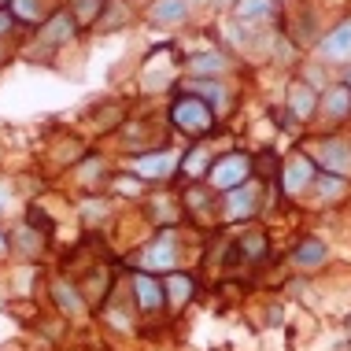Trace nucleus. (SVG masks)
<instances>
[{
    "mask_svg": "<svg viewBox=\"0 0 351 351\" xmlns=\"http://www.w3.org/2000/svg\"><path fill=\"white\" fill-rule=\"evenodd\" d=\"M307 152L315 159L318 170H329V174H344L351 178V145L340 137H318V141H307Z\"/></svg>",
    "mask_w": 351,
    "mask_h": 351,
    "instance_id": "6",
    "label": "nucleus"
},
{
    "mask_svg": "<svg viewBox=\"0 0 351 351\" xmlns=\"http://www.w3.org/2000/svg\"><path fill=\"white\" fill-rule=\"evenodd\" d=\"M285 108H289V115H296V122H307L318 115V93L315 85L307 78H296L289 85V97H285Z\"/></svg>",
    "mask_w": 351,
    "mask_h": 351,
    "instance_id": "13",
    "label": "nucleus"
},
{
    "mask_svg": "<svg viewBox=\"0 0 351 351\" xmlns=\"http://www.w3.org/2000/svg\"><path fill=\"white\" fill-rule=\"evenodd\" d=\"M218 215H222L226 222H248V218H255L259 215V185L244 182V185L230 189V193H222Z\"/></svg>",
    "mask_w": 351,
    "mask_h": 351,
    "instance_id": "7",
    "label": "nucleus"
},
{
    "mask_svg": "<svg viewBox=\"0 0 351 351\" xmlns=\"http://www.w3.org/2000/svg\"><path fill=\"white\" fill-rule=\"evenodd\" d=\"M0 255H12V241H8V230L0 226Z\"/></svg>",
    "mask_w": 351,
    "mask_h": 351,
    "instance_id": "29",
    "label": "nucleus"
},
{
    "mask_svg": "<svg viewBox=\"0 0 351 351\" xmlns=\"http://www.w3.org/2000/svg\"><path fill=\"white\" fill-rule=\"evenodd\" d=\"M270 255V233L267 230H241L233 241V259L248 263V267H255V263H267Z\"/></svg>",
    "mask_w": 351,
    "mask_h": 351,
    "instance_id": "11",
    "label": "nucleus"
},
{
    "mask_svg": "<svg viewBox=\"0 0 351 351\" xmlns=\"http://www.w3.org/2000/svg\"><path fill=\"white\" fill-rule=\"evenodd\" d=\"M130 296H134V307L141 315H159V311H167L163 281H159L156 274L134 270V278H130Z\"/></svg>",
    "mask_w": 351,
    "mask_h": 351,
    "instance_id": "9",
    "label": "nucleus"
},
{
    "mask_svg": "<svg viewBox=\"0 0 351 351\" xmlns=\"http://www.w3.org/2000/svg\"><path fill=\"white\" fill-rule=\"evenodd\" d=\"M252 178H255V156L252 152H226V156H218L211 163L204 185L222 196V193H230V189H237V185L252 182Z\"/></svg>",
    "mask_w": 351,
    "mask_h": 351,
    "instance_id": "2",
    "label": "nucleus"
},
{
    "mask_svg": "<svg viewBox=\"0 0 351 351\" xmlns=\"http://www.w3.org/2000/svg\"><path fill=\"white\" fill-rule=\"evenodd\" d=\"M15 23H19V19L8 12V8H0V37H12L15 34Z\"/></svg>",
    "mask_w": 351,
    "mask_h": 351,
    "instance_id": "28",
    "label": "nucleus"
},
{
    "mask_svg": "<svg viewBox=\"0 0 351 351\" xmlns=\"http://www.w3.org/2000/svg\"><path fill=\"white\" fill-rule=\"evenodd\" d=\"M178 267H182V252H178V230L174 226H163L156 241H148L134 259V270L156 274V278L159 274H174Z\"/></svg>",
    "mask_w": 351,
    "mask_h": 351,
    "instance_id": "3",
    "label": "nucleus"
},
{
    "mask_svg": "<svg viewBox=\"0 0 351 351\" xmlns=\"http://www.w3.org/2000/svg\"><path fill=\"white\" fill-rule=\"evenodd\" d=\"M318 52L329 63H351V19H344L340 26H333V30L322 37Z\"/></svg>",
    "mask_w": 351,
    "mask_h": 351,
    "instance_id": "16",
    "label": "nucleus"
},
{
    "mask_svg": "<svg viewBox=\"0 0 351 351\" xmlns=\"http://www.w3.org/2000/svg\"><path fill=\"white\" fill-rule=\"evenodd\" d=\"M49 289H52V303H56V307H60L67 318H82L85 311H89V303H85L82 289H78L74 281H67V278H56V281L49 285Z\"/></svg>",
    "mask_w": 351,
    "mask_h": 351,
    "instance_id": "17",
    "label": "nucleus"
},
{
    "mask_svg": "<svg viewBox=\"0 0 351 351\" xmlns=\"http://www.w3.org/2000/svg\"><path fill=\"white\" fill-rule=\"evenodd\" d=\"M351 196V178L344 174H329V170H318L315 185L307 189V207H337Z\"/></svg>",
    "mask_w": 351,
    "mask_h": 351,
    "instance_id": "8",
    "label": "nucleus"
},
{
    "mask_svg": "<svg viewBox=\"0 0 351 351\" xmlns=\"http://www.w3.org/2000/svg\"><path fill=\"white\" fill-rule=\"evenodd\" d=\"M4 4H8V0H0V8H4Z\"/></svg>",
    "mask_w": 351,
    "mask_h": 351,
    "instance_id": "32",
    "label": "nucleus"
},
{
    "mask_svg": "<svg viewBox=\"0 0 351 351\" xmlns=\"http://www.w3.org/2000/svg\"><path fill=\"white\" fill-rule=\"evenodd\" d=\"M111 189L122 196H130V200H137V196H145V182L134 174V170H119L115 178H111Z\"/></svg>",
    "mask_w": 351,
    "mask_h": 351,
    "instance_id": "26",
    "label": "nucleus"
},
{
    "mask_svg": "<svg viewBox=\"0 0 351 351\" xmlns=\"http://www.w3.org/2000/svg\"><path fill=\"white\" fill-rule=\"evenodd\" d=\"M148 19L156 26H178L189 19V0H156L148 4Z\"/></svg>",
    "mask_w": 351,
    "mask_h": 351,
    "instance_id": "22",
    "label": "nucleus"
},
{
    "mask_svg": "<svg viewBox=\"0 0 351 351\" xmlns=\"http://www.w3.org/2000/svg\"><path fill=\"white\" fill-rule=\"evenodd\" d=\"M178 163H182V152L152 148V152H141L134 163H130V170H134L145 185H159V182H170V178L178 174Z\"/></svg>",
    "mask_w": 351,
    "mask_h": 351,
    "instance_id": "5",
    "label": "nucleus"
},
{
    "mask_svg": "<svg viewBox=\"0 0 351 351\" xmlns=\"http://www.w3.org/2000/svg\"><path fill=\"white\" fill-rule=\"evenodd\" d=\"M215 122H218V115L211 111V104L200 100L196 93L182 89L174 100H170V126H174L178 134H185V137H207L215 130Z\"/></svg>",
    "mask_w": 351,
    "mask_h": 351,
    "instance_id": "1",
    "label": "nucleus"
},
{
    "mask_svg": "<svg viewBox=\"0 0 351 351\" xmlns=\"http://www.w3.org/2000/svg\"><path fill=\"white\" fill-rule=\"evenodd\" d=\"M230 4H237V0H215V8H230Z\"/></svg>",
    "mask_w": 351,
    "mask_h": 351,
    "instance_id": "30",
    "label": "nucleus"
},
{
    "mask_svg": "<svg viewBox=\"0 0 351 351\" xmlns=\"http://www.w3.org/2000/svg\"><path fill=\"white\" fill-rule=\"evenodd\" d=\"M270 8H274V0H237V4H233V15L248 23V19H259V15H267Z\"/></svg>",
    "mask_w": 351,
    "mask_h": 351,
    "instance_id": "27",
    "label": "nucleus"
},
{
    "mask_svg": "<svg viewBox=\"0 0 351 351\" xmlns=\"http://www.w3.org/2000/svg\"><path fill=\"white\" fill-rule=\"evenodd\" d=\"M163 296H167V307H170V311H185L189 303H193V296H196V281L189 278L185 270L167 274V281H163Z\"/></svg>",
    "mask_w": 351,
    "mask_h": 351,
    "instance_id": "19",
    "label": "nucleus"
},
{
    "mask_svg": "<svg viewBox=\"0 0 351 351\" xmlns=\"http://www.w3.org/2000/svg\"><path fill=\"white\" fill-rule=\"evenodd\" d=\"M329 263V248H326V241H318V237H300L296 241V248L289 252V267L292 270H300V274H315L322 270Z\"/></svg>",
    "mask_w": 351,
    "mask_h": 351,
    "instance_id": "10",
    "label": "nucleus"
},
{
    "mask_svg": "<svg viewBox=\"0 0 351 351\" xmlns=\"http://www.w3.org/2000/svg\"><path fill=\"white\" fill-rule=\"evenodd\" d=\"M344 85H348V89H351V71H348V78H344Z\"/></svg>",
    "mask_w": 351,
    "mask_h": 351,
    "instance_id": "31",
    "label": "nucleus"
},
{
    "mask_svg": "<svg viewBox=\"0 0 351 351\" xmlns=\"http://www.w3.org/2000/svg\"><path fill=\"white\" fill-rule=\"evenodd\" d=\"M71 19H74V26L78 30H89V26H97L104 12H108V0H71Z\"/></svg>",
    "mask_w": 351,
    "mask_h": 351,
    "instance_id": "23",
    "label": "nucleus"
},
{
    "mask_svg": "<svg viewBox=\"0 0 351 351\" xmlns=\"http://www.w3.org/2000/svg\"><path fill=\"white\" fill-rule=\"evenodd\" d=\"M182 211L193 218V222H207L215 211H218V204H215V193L207 189L204 182H193V185H185L182 189Z\"/></svg>",
    "mask_w": 351,
    "mask_h": 351,
    "instance_id": "14",
    "label": "nucleus"
},
{
    "mask_svg": "<svg viewBox=\"0 0 351 351\" xmlns=\"http://www.w3.org/2000/svg\"><path fill=\"white\" fill-rule=\"evenodd\" d=\"M8 12H12L19 23H30V26L49 19V15H41V4H37V0H8Z\"/></svg>",
    "mask_w": 351,
    "mask_h": 351,
    "instance_id": "25",
    "label": "nucleus"
},
{
    "mask_svg": "<svg viewBox=\"0 0 351 351\" xmlns=\"http://www.w3.org/2000/svg\"><path fill=\"white\" fill-rule=\"evenodd\" d=\"M74 34H78V26H74L71 12H52L41 23V34H37V37H41L45 45H52V49H60V45H67Z\"/></svg>",
    "mask_w": 351,
    "mask_h": 351,
    "instance_id": "21",
    "label": "nucleus"
},
{
    "mask_svg": "<svg viewBox=\"0 0 351 351\" xmlns=\"http://www.w3.org/2000/svg\"><path fill=\"white\" fill-rule=\"evenodd\" d=\"M185 89L211 104L215 115H226V108H230V85L218 78H193V82H185Z\"/></svg>",
    "mask_w": 351,
    "mask_h": 351,
    "instance_id": "18",
    "label": "nucleus"
},
{
    "mask_svg": "<svg viewBox=\"0 0 351 351\" xmlns=\"http://www.w3.org/2000/svg\"><path fill=\"white\" fill-rule=\"evenodd\" d=\"M230 63L222 60L218 52H200V56H189V63H185V71L189 74H211V78H218Z\"/></svg>",
    "mask_w": 351,
    "mask_h": 351,
    "instance_id": "24",
    "label": "nucleus"
},
{
    "mask_svg": "<svg viewBox=\"0 0 351 351\" xmlns=\"http://www.w3.org/2000/svg\"><path fill=\"white\" fill-rule=\"evenodd\" d=\"M211 152H207V145H193L189 152H182V163H178V174L185 178V185H193V182H204L207 178V170H211Z\"/></svg>",
    "mask_w": 351,
    "mask_h": 351,
    "instance_id": "20",
    "label": "nucleus"
},
{
    "mask_svg": "<svg viewBox=\"0 0 351 351\" xmlns=\"http://www.w3.org/2000/svg\"><path fill=\"white\" fill-rule=\"evenodd\" d=\"M318 119H329V122L351 119V89L344 82L326 85V93H318Z\"/></svg>",
    "mask_w": 351,
    "mask_h": 351,
    "instance_id": "12",
    "label": "nucleus"
},
{
    "mask_svg": "<svg viewBox=\"0 0 351 351\" xmlns=\"http://www.w3.org/2000/svg\"><path fill=\"white\" fill-rule=\"evenodd\" d=\"M0 211H4V200H0Z\"/></svg>",
    "mask_w": 351,
    "mask_h": 351,
    "instance_id": "33",
    "label": "nucleus"
},
{
    "mask_svg": "<svg viewBox=\"0 0 351 351\" xmlns=\"http://www.w3.org/2000/svg\"><path fill=\"white\" fill-rule=\"evenodd\" d=\"M82 296H85V303H89V311H100L104 303L111 300V292H115V281H111V267H93V274L85 278L82 285Z\"/></svg>",
    "mask_w": 351,
    "mask_h": 351,
    "instance_id": "15",
    "label": "nucleus"
},
{
    "mask_svg": "<svg viewBox=\"0 0 351 351\" xmlns=\"http://www.w3.org/2000/svg\"><path fill=\"white\" fill-rule=\"evenodd\" d=\"M315 178H318V167L303 148L289 152V156L281 159V167H278V189H281L285 200H303L307 189L315 185Z\"/></svg>",
    "mask_w": 351,
    "mask_h": 351,
    "instance_id": "4",
    "label": "nucleus"
}]
</instances>
